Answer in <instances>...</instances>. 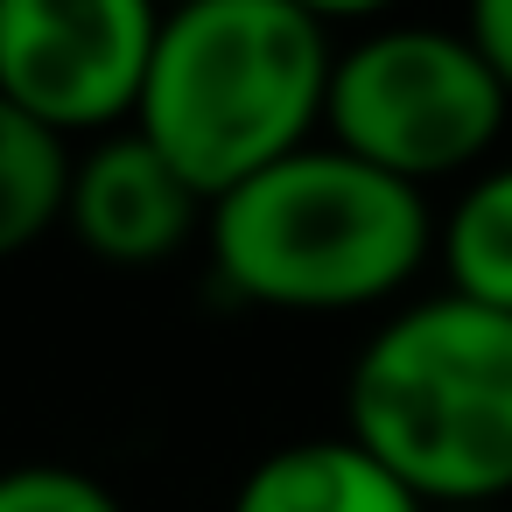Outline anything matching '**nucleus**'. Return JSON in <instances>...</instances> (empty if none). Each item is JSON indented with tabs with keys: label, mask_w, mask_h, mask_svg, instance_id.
<instances>
[{
	"label": "nucleus",
	"mask_w": 512,
	"mask_h": 512,
	"mask_svg": "<svg viewBox=\"0 0 512 512\" xmlns=\"http://www.w3.org/2000/svg\"><path fill=\"white\" fill-rule=\"evenodd\" d=\"M435 246L421 183L351 148H295L211 204V260L239 302L337 316L400 295Z\"/></svg>",
	"instance_id": "obj_1"
},
{
	"label": "nucleus",
	"mask_w": 512,
	"mask_h": 512,
	"mask_svg": "<svg viewBox=\"0 0 512 512\" xmlns=\"http://www.w3.org/2000/svg\"><path fill=\"white\" fill-rule=\"evenodd\" d=\"M330 29L295 0H197L162 15L134 127L204 204L295 155L330 106Z\"/></svg>",
	"instance_id": "obj_2"
},
{
	"label": "nucleus",
	"mask_w": 512,
	"mask_h": 512,
	"mask_svg": "<svg viewBox=\"0 0 512 512\" xmlns=\"http://www.w3.org/2000/svg\"><path fill=\"white\" fill-rule=\"evenodd\" d=\"M344 435L421 505H498L512 491V316L456 288L400 309L351 365Z\"/></svg>",
	"instance_id": "obj_3"
},
{
	"label": "nucleus",
	"mask_w": 512,
	"mask_h": 512,
	"mask_svg": "<svg viewBox=\"0 0 512 512\" xmlns=\"http://www.w3.org/2000/svg\"><path fill=\"white\" fill-rule=\"evenodd\" d=\"M512 85L491 57L449 29H379L330 64V141L386 176L435 183L477 169L505 134Z\"/></svg>",
	"instance_id": "obj_4"
},
{
	"label": "nucleus",
	"mask_w": 512,
	"mask_h": 512,
	"mask_svg": "<svg viewBox=\"0 0 512 512\" xmlns=\"http://www.w3.org/2000/svg\"><path fill=\"white\" fill-rule=\"evenodd\" d=\"M155 36V0H0V92L57 134L134 120Z\"/></svg>",
	"instance_id": "obj_5"
},
{
	"label": "nucleus",
	"mask_w": 512,
	"mask_h": 512,
	"mask_svg": "<svg viewBox=\"0 0 512 512\" xmlns=\"http://www.w3.org/2000/svg\"><path fill=\"white\" fill-rule=\"evenodd\" d=\"M211 204L190 190V176L134 127V134H106L85 162H71V197H64V218L78 232L85 253L99 260H120V267H148V260H169L197 218Z\"/></svg>",
	"instance_id": "obj_6"
},
{
	"label": "nucleus",
	"mask_w": 512,
	"mask_h": 512,
	"mask_svg": "<svg viewBox=\"0 0 512 512\" xmlns=\"http://www.w3.org/2000/svg\"><path fill=\"white\" fill-rule=\"evenodd\" d=\"M232 512H421V498L358 435H316L260 456L232 491Z\"/></svg>",
	"instance_id": "obj_7"
},
{
	"label": "nucleus",
	"mask_w": 512,
	"mask_h": 512,
	"mask_svg": "<svg viewBox=\"0 0 512 512\" xmlns=\"http://www.w3.org/2000/svg\"><path fill=\"white\" fill-rule=\"evenodd\" d=\"M64 197H71L64 134L0 92V260L36 246L64 218Z\"/></svg>",
	"instance_id": "obj_8"
},
{
	"label": "nucleus",
	"mask_w": 512,
	"mask_h": 512,
	"mask_svg": "<svg viewBox=\"0 0 512 512\" xmlns=\"http://www.w3.org/2000/svg\"><path fill=\"white\" fill-rule=\"evenodd\" d=\"M442 274L456 295L512 316V162L484 169L456 197V211L442 225Z\"/></svg>",
	"instance_id": "obj_9"
},
{
	"label": "nucleus",
	"mask_w": 512,
	"mask_h": 512,
	"mask_svg": "<svg viewBox=\"0 0 512 512\" xmlns=\"http://www.w3.org/2000/svg\"><path fill=\"white\" fill-rule=\"evenodd\" d=\"M0 512H120V498L71 463H15L0 470Z\"/></svg>",
	"instance_id": "obj_10"
},
{
	"label": "nucleus",
	"mask_w": 512,
	"mask_h": 512,
	"mask_svg": "<svg viewBox=\"0 0 512 512\" xmlns=\"http://www.w3.org/2000/svg\"><path fill=\"white\" fill-rule=\"evenodd\" d=\"M470 43L491 57V71L512 85V0H470Z\"/></svg>",
	"instance_id": "obj_11"
},
{
	"label": "nucleus",
	"mask_w": 512,
	"mask_h": 512,
	"mask_svg": "<svg viewBox=\"0 0 512 512\" xmlns=\"http://www.w3.org/2000/svg\"><path fill=\"white\" fill-rule=\"evenodd\" d=\"M295 8H302V15H316V22L330 29V22H372V15H386V8H393V0H295Z\"/></svg>",
	"instance_id": "obj_12"
},
{
	"label": "nucleus",
	"mask_w": 512,
	"mask_h": 512,
	"mask_svg": "<svg viewBox=\"0 0 512 512\" xmlns=\"http://www.w3.org/2000/svg\"><path fill=\"white\" fill-rule=\"evenodd\" d=\"M421 512H498V505H421Z\"/></svg>",
	"instance_id": "obj_13"
},
{
	"label": "nucleus",
	"mask_w": 512,
	"mask_h": 512,
	"mask_svg": "<svg viewBox=\"0 0 512 512\" xmlns=\"http://www.w3.org/2000/svg\"><path fill=\"white\" fill-rule=\"evenodd\" d=\"M155 8H162V15H176V8H197V0H155Z\"/></svg>",
	"instance_id": "obj_14"
}]
</instances>
